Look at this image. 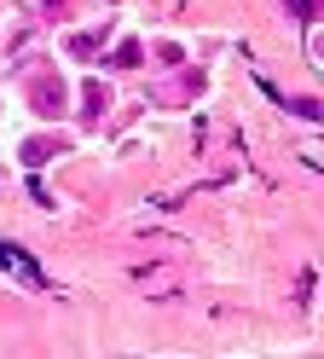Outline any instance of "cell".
Here are the masks:
<instances>
[{"mask_svg":"<svg viewBox=\"0 0 324 359\" xmlns=\"http://www.w3.org/2000/svg\"><path fill=\"white\" fill-rule=\"evenodd\" d=\"M290 12L301 18V24H307V18H313V0H290Z\"/></svg>","mask_w":324,"mask_h":359,"instance_id":"obj_1","label":"cell"}]
</instances>
